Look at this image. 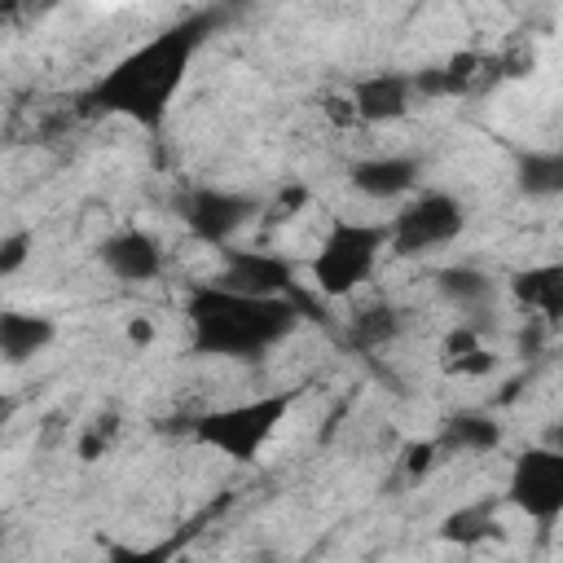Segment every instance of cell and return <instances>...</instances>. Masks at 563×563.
<instances>
[{"instance_id": "26", "label": "cell", "mask_w": 563, "mask_h": 563, "mask_svg": "<svg viewBox=\"0 0 563 563\" xmlns=\"http://www.w3.org/2000/svg\"><path fill=\"white\" fill-rule=\"evenodd\" d=\"M0 550H4V528H0Z\"/></svg>"}, {"instance_id": "10", "label": "cell", "mask_w": 563, "mask_h": 563, "mask_svg": "<svg viewBox=\"0 0 563 563\" xmlns=\"http://www.w3.org/2000/svg\"><path fill=\"white\" fill-rule=\"evenodd\" d=\"M97 260L119 282H154L163 273V246L150 229H119L97 246Z\"/></svg>"}, {"instance_id": "12", "label": "cell", "mask_w": 563, "mask_h": 563, "mask_svg": "<svg viewBox=\"0 0 563 563\" xmlns=\"http://www.w3.org/2000/svg\"><path fill=\"white\" fill-rule=\"evenodd\" d=\"M53 339H57L53 317L31 312V308H4L0 312V361L22 365V361L40 356Z\"/></svg>"}, {"instance_id": "22", "label": "cell", "mask_w": 563, "mask_h": 563, "mask_svg": "<svg viewBox=\"0 0 563 563\" xmlns=\"http://www.w3.org/2000/svg\"><path fill=\"white\" fill-rule=\"evenodd\" d=\"M440 457H444L440 440H413V444H405V457H400L405 479H409V484H422V479L440 466Z\"/></svg>"}, {"instance_id": "6", "label": "cell", "mask_w": 563, "mask_h": 563, "mask_svg": "<svg viewBox=\"0 0 563 563\" xmlns=\"http://www.w3.org/2000/svg\"><path fill=\"white\" fill-rule=\"evenodd\" d=\"M506 501L523 510L532 523L554 528V519L563 515V453L550 444H528L510 462Z\"/></svg>"}, {"instance_id": "4", "label": "cell", "mask_w": 563, "mask_h": 563, "mask_svg": "<svg viewBox=\"0 0 563 563\" xmlns=\"http://www.w3.org/2000/svg\"><path fill=\"white\" fill-rule=\"evenodd\" d=\"M383 251H387V224L339 220L312 255V290L325 295V299L352 295L356 286L369 282Z\"/></svg>"}, {"instance_id": "7", "label": "cell", "mask_w": 563, "mask_h": 563, "mask_svg": "<svg viewBox=\"0 0 563 563\" xmlns=\"http://www.w3.org/2000/svg\"><path fill=\"white\" fill-rule=\"evenodd\" d=\"M255 216H260V198L251 194H233L216 185H198L180 194V220L198 242H211V246H229Z\"/></svg>"}, {"instance_id": "11", "label": "cell", "mask_w": 563, "mask_h": 563, "mask_svg": "<svg viewBox=\"0 0 563 563\" xmlns=\"http://www.w3.org/2000/svg\"><path fill=\"white\" fill-rule=\"evenodd\" d=\"M418 158L409 154H374V158H361L352 163L347 180L356 194L374 198V202H387V198H405L413 185H418Z\"/></svg>"}, {"instance_id": "18", "label": "cell", "mask_w": 563, "mask_h": 563, "mask_svg": "<svg viewBox=\"0 0 563 563\" xmlns=\"http://www.w3.org/2000/svg\"><path fill=\"white\" fill-rule=\"evenodd\" d=\"M479 70H484V57H479V53H453L444 66L413 75V88H418L422 97H453V92H471V88H475V79H479Z\"/></svg>"}, {"instance_id": "24", "label": "cell", "mask_w": 563, "mask_h": 563, "mask_svg": "<svg viewBox=\"0 0 563 563\" xmlns=\"http://www.w3.org/2000/svg\"><path fill=\"white\" fill-rule=\"evenodd\" d=\"M303 202H308V189H303V185H290V189L277 194V202H273V220H290V216H299Z\"/></svg>"}, {"instance_id": "14", "label": "cell", "mask_w": 563, "mask_h": 563, "mask_svg": "<svg viewBox=\"0 0 563 563\" xmlns=\"http://www.w3.org/2000/svg\"><path fill=\"white\" fill-rule=\"evenodd\" d=\"M440 369H444L449 378H484V374L497 369V356L484 347L479 330H475L471 321H462V325H453V330L440 339Z\"/></svg>"}, {"instance_id": "9", "label": "cell", "mask_w": 563, "mask_h": 563, "mask_svg": "<svg viewBox=\"0 0 563 563\" xmlns=\"http://www.w3.org/2000/svg\"><path fill=\"white\" fill-rule=\"evenodd\" d=\"M413 97H418L413 75H400V70H374V75L352 79L347 88L356 123H396L413 110Z\"/></svg>"}, {"instance_id": "20", "label": "cell", "mask_w": 563, "mask_h": 563, "mask_svg": "<svg viewBox=\"0 0 563 563\" xmlns=\"http://www.w3.org/2000/svg\"><path fill=\"white\" fill-rule=\"evenodd\" d=\"M493 501H475V506H462L453 510L444 523H440V537L444 541H457V545H475L484 537H493Z\"/></svg>"}, {"instance_id": "16", "label": "cell", "mask_w": 563, "mask_h": 563, "mask_svg": "<svg viewBox=\"0 0 563 563\" xmlns=\"http://www.w3.org/2000/svg\"><path fill=\"white\" fill-rule=\"evenodd\" d=\"M501 444V422L484 409H462L444 422L440 449L444 453H493Z\"/></svg>"}, {"instance_id": "23", "label": "cell", "mask_w": 563, "mask_h": 563, "mask_svg": "<svg viewBox=\"0 0 563 563\" xmlns=\"http://www.w3.org/2000/svg\"><path fill=\"white\" fill-rule=\"evenodd\" d=\"M26 260H31V233H9V238L0 242V277L18 273Z\"/></svg>"}, {"instance_id": "19", "label": "cell", "mask_w": 563, "mask_h": 563, "mask_svg": "<svg viewBox=\"0 0 563 563\" xmlns=\"http://www.w3.org/2000/svg\"><path fill=\"white\" fill-rule=\"evenodd\" d=\"M405 321H409L405 308H396V303H369V308H361L347 321V339L356 347H387L405 330Z\"/></svg>"}, {"instance_id": "13", "label": "cell", "mask_w": 563, "mask_h": 563, "mask_svg": "<svg viewBox=\"0 0 563 563\" xmlns=\"http://www.w3.org/2000/svg\"><path fill=\"white\" fill-rule=\"evenodd\" d=\"M510 295L519 299V308H528L554 325L563 317V264H532V268L515 273Z\"/></svg>"}, {"instance_id": "25", "label": "cell", "mask_w": 563, "mask_h": 563, "mask_svg": "<svg viewBox=\"0 0 563 563\" xmlns=\"http://www.w3.org/2000/svg\"><path fill=\"white\" fill-rule=\"evenodd\" d=\"M154 334H158V330H154L150 317H132V321H128V343H132V347H150Z\"/></svg>"}, {"instance_id": "8", "label": "cell", "mask_w": 563, "mask_h": 563, "mask_svg": "<svg viewBox=\"0 0 563 563\" xmlns=\"http://www.w3.org/2000/svg\"><path fill=\"white\" fill-rule=\"evenodd\" d=\"M220 286L251 290V295H290L308 308V295L295 282V264L282 260L277 251H255V246H224V268L216 277Z\"/></svg>"}, {"instance_id": "17", "label": "cell", "mask_w": 563, "mask_h": 563, "mask_svg": "<svg viewBox=\"0 0 563 563\" xmlns=\"http://www.w3.org/2000/svg\"><path fill=\"white\" fill-rule=\"evenodd\" d=\"M515 185L523 198H559L563 194V154L559 150H528L515 163Z\"/></svg>"}, {"instance_id": "2", "label": "cell", "mask_w": 563, "mask_h": 563, "mask_svg": "<svg viewBox=\"0 0 563 563\" xmlns=\"http://www.w3.org/2000/svg\"><path fill=\"white\" fill-rule=\"evenodd\" d=\"M185 317L198 356L264 361L282 339L295 334L303 303L290 295H251L220 282H198L185 295Z\"/></svg>"}, {"instance_id": "21", "label": "cell", "mask_w": 563, "mask_h": 563, "mask_svg": "<svg viewBox=\"0 0 563 563\" xmlns=\"http://www.w3.org/2000/svg\"><path fill=\"white\" fill-rule=\"evenodd\" d=\"M114 435H119V418L114 413H101V418H92L84 431H79V462H97V457H106L110 453V444H114Z\"/></svg>"}, {"instance_id": "1", "label": "cell", "mask_w": 563, "mask_h": 563, "mask_svg": "<svg viewBox=\"0 0 563 563\" xmlns=\"http://www.w3.org/2000/svg\"><path fill=\"white\" fill-rule=\"evenodd\" d=\"M216 26H220V13H211V9L163 26L158 35H150L132 53H123L92 88L79 92V101H75L79 114L84 119H128L145 132H158L167 123L176 92L185 88V75L194 66L198 48L207 44V35Z\"/></svg>"}, {"instance_id": "3", "label": "cell", "mask_w": 563, "mask_h": 563, "mask_svg": "<svg viewBox=\"0 0 563 563\" xmlns=\"http://www.w3.org/2000/svg\"><path fill=\"white\" fill-rule=\"evenodd\" d=\"M295 400L299 391L290 387V391H268V396H251L238 405H220V409L189 418V435L229 462H255L260 449L273 440V431L286 422Z\"/></svg>"}, {"instance_id": "15", "label": "cell", "mask_w": 563, "mask_h": 563, "mask_svg": "<svg viewBox=\"0 0 563 563\" xmlns=\"http://www.w3.org/2000/svg\"><path fill=\"white\" fill-rule=\"evenodd\" d=\"M435 290L457 308V312H484V308H493V299H497V282L484 273V268H475V264H449V268H440L435 273Z\"/></svg>"}, {"instance_id": "5", "label": "cell", "mask_w": 563, "mask_h": 563, "mask_svg": "<svg viewBox=\"0 0 563 563\" xmlns=\"http://www.w3.org/2000/svg\"><path fill=\"white\" fill-rule=\"evenodd\" d=\"M466 229V207L462 198L444 194V189H422L418 198H409L391 224H387V251L400 260H418L431 255L449 242H457Z\"/></svg>"}]
</instances>
